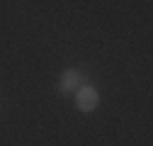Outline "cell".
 I'll use <instances>...</instances> for the list:
<instances>
[{"label": "cell", "mask_w": 153, "mask_h": 146, "mask_svg": "<svg viewBox=\"0 0 153 146\" xmlns=\"http://www.w3.org/2000/svg\"><path fill=\"white\" fill-rule=\"evenodd\" d=\"M97 90L92 85H80L75 90V105H78L80 112H92L95 107H97Z\"/></svg>", "instance_id": "6da1fadb"}, {"label": "cell", "mask_w": 153, "mask_h": 146, "mask_svg": "<svg viewBox=\"0 0 153 146\" xmlns=\"http://www.w3.org/2000/svg\"><path fill=\"white\" fill-rule=\"evenodd\" d=\"M78 88H80V71H75V68H66V71L61 73V83H59L61 95L75 93Z\"/></svg>", "instance_id": "7a4b0ae2"}]
</instances>
